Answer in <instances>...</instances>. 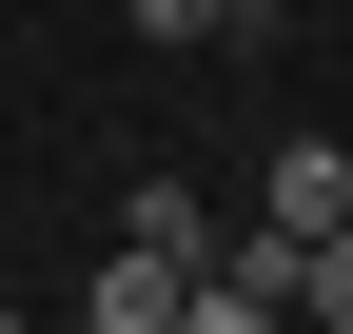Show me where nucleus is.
<instances>
[{"label": "nucleus", "instance_id": "5", "mask_svg": "<svg viewBox=\"0 0 353 334\" xmlns=\"http://www.w3.org/2000/svg\"><path fill=\"white\" fill-rule=\"evenodd\" d=\"M294 315H314V334H353V217L314 236V275H294Z\"/></svg>", "mask_w": 353, "mask_h": 334}, {"label": "nucleus", "instance_id": "8", "mask_svg": "<svg viewBox=\"0 0 353 334\" xmlns=\"http://www.w3.org/2000/svg\"><path fill=\"white\" fill-rule=\"evenodd\" d=\"M0 334H20V295H0Z\"/></svg>", "mask_w": 353, "mask_h": 334}, {"label": "nucleus", "instance_id": "6", "mask_svg": "<svg viewBox=\"0 0 353 334\" xmlns=\"http://www.w3.org/2000/svg\"><path fill=\"white\" fill-rule=\"evenodd\" d=\"M138 39L176 59V39H236V0H138Z\"/></svg>", "mask_w": 353, "mask_h": 334}, {"label": "nucleus", "instance_id": "3", "mask_svg": "<svg viewBox=\"0 0 353 334\" xmlns=\"http://www.w3.org/2000/svg\"><path fill=\"white\" fill-rule=\"evenodd\" d=\"M118 236H157V256H216V217H196V177H176V157H157L138 197H118Z\"/></svg>", "mask_w": 353, "mask_h": 334}, {"label": "nucleus", "instance_id": "1", "mask_svg": "<svg viewBox=\"0 0 353 334\" xmlns=\"http://www.w3.org/2000/svg\"><path fill=\"white\" fill-rule=\"evenodd\" d=\"M176 295H196V256L118 236V256H99V295H79V334H176Z\"/></svg>", "mask_w": 353, "mask_h": 334}, {"label": "nucleus", "instance_id": "7", "mask_svg": "<svg viewBox=\"0 0 353 334\" xmlns=\"http://www.w3.org/2000/svg\"><path fill=\"white\" fill-rule=\"evenodd\" d=\"M236 20H294V0H236Z\"/></svg>", "mask_w": 353, "mask_h": 334}, {"label": "nucleus", "instance_id": "4", "mask_svg": "<svg viewBox=\"0 0 353 334\" xmlns=\"http://www.w3.org/2000/svg\"><path fill=\"white\" fill-rule=\"evenodd\" d=\"M176 334H294L275 295H236V275H196V295H176Z\"/></svg>", "mask_w": 353, "mask_h": 334}, {"label": "nucleus", "instance_id": "2", "mask_svg": "<svg viewBox=\"0 0 353 334\" xmlns=\"http://www.w3.org/2000/svg\"><path fill=\"white\" fill-rule=\"evenodd\" d=\"M334 217H353V157L294 138V157H275V236H334Z\"/></svg>", "mask_w": 353, "mask_h": 334}]
</instances>
